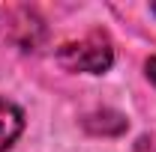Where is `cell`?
<instances>
[{
	"label": "cell",
	"mask_w": 156,
	"mask_h": 152,
	"mask_svg": "<svg viewBox=\"0 0 156 152\" xmlns=\"http://www.w3.org/2000/svg\"><path fill=\"white\" fill-rule=\"evenodd\" d=\"M144 69H147V78L156 84V57H153V60H147V66H144Z\"/></svg>",
	"instance_id": "cell-5"
},
{
	"label": "cell",
	"mask_w": 156,
	"mask_h": 152,
	"mask_svg": "<svg viewBox=\"0 0 156 152\" xmlns=\"http://www.w3.org/2000/svg\"><path fill=\"white\" fill-rule=\"evenodd\" d=\"M153 15H156V3H153Z\"/></svg>",
	"instance_id": "cell-6"
},
{
	"label": "cell",
	"mask_w": 156,
	"mask_h": 152,
	"mask_svg": "<svg viewBox=\"0 0 156 152\" xmlns=\"http://www.w3.org/2000/svg\"><path fill=\"white\" fill-rule=\"evenodd\" d=\"M57 60L69 72H87V75H105L114 66V45L105 33H87L78 42L60 45Z\"/></svg>",
	"instance_id": "cell-1"
},
{
	"label": "cell",
	"mask_w": 156,
	"mask_h": 152,
	"mask_svg": "<svg viewBox=\"0 0 156 152\" xmlns=\"http://www.w3.org/2000/svg\"><path fill=\"white\" fill-rule=\"evenodd\" d=\"M12 24H9V36L18 42L24 51H33L39 42L45 39V24H42V18H39L33 9H15L12 12Z\"/></svg>",
	"instance_id": "cell-2"
},
{
	"label": "cell",
	"mask_w": 156,
	"mask_h": 152,
	"mask_svg": "<svg viewBox=\"0 0 156 152\" xmlns=\"http://www.w3.org/2000/svg\"><path fill=\"white\" fill-rule=\"evenodd\" d=\"M117 111H96V114L84 116V128L90 134H123L126 125H111L108 119H114Z\"/></svg>",
	"instance_id": "cell-4"
},
{
	"label": "cell",
	"mask_w": 156,
	"mask_h": 152,
	"mask_svg": "<svg viewBox=\"0 0 156 152\" xmlns=\"http://www.w3.org/2000/svg\"><path fill=\"white\" fill-rule=\"evenodd\" d=\"M24 131V111L15 101L0 98V152H6Z\"/></svg>",
	"instance_id": "cell-3"
}]
</instances>
